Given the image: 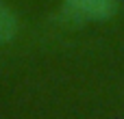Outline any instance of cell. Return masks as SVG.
Instances as JSON below:
<instances>
[{
  "label": "cell",
  "instance_id": "cell-2",
  "mask_svg": "<svg viewBox=\"0 0 124 119\" xmlns=\"http://www.w3.org/2000/svg\"><path fill=\"white\" fill-rule=\"evenodd\" d=\"M20 30V22H17V15L0 2V43H7L11 41Z\"/></svg>",
  "mask_w": 124,
  "mask_h": 119
},
{
  "label": "cell",
  "instance_id": "cell-1",
  "mask_svg": "<svg viewBox=\"0 0 124 119\" xmlns=\"http://www.w3.org/2000/svg\"><path fill=\"white\" fill-rule=\"evenodd\" d=\"M63 11L78 22H105L116 15L118 0H63Z\"/></svg>",
  "mask_w": 124,
  "mask_h": 119
}]
</instances>
